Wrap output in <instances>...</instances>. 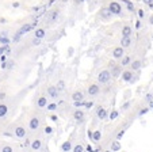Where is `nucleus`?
Instances as JSON below:
<instances>
[{
  "mask_svg": "<svg viewBox=\"0 0 153 152\" xmlns=\"http://www.w3.org/2000/svg\"><path fill=\"white\" fill-rule=\"evenodd\" d=\"M35 26H37V22H34V23H26V25H23V26H22L19 30H18L16 34H15L14 41H15V42H18V41L20 40V37H22V35L26 34V33H29L30 30H33Z\"/></svg>",
  "mask_w": 153,
  "mask_h": 152,
  "instance_id": "1",
  "label": "nucleus"
},
{
  "mask_svg": "<svg viewBox=\"0 0 153 152\" xmlns=\"http://www.w3.org/2000/svg\"><path fill=\"white\" fill-rule=\"evenodd\" d=\"M110 78H111L110 72L108 71H102L98 76V80H99V83H107V82L110 80Z\"/></svg>",
  "mask_w": 153,
  "mask_h": 152,
  "instance_id": "2",
  "label": "nucleus"
},
{
  "mask_svg": "<svg viewBox=\"0 0 153 152\" xmlns=\"http://www.w3.org/2000/svg\"><path fill=\"white\" fill-rule=\"evenodd\" d=\"M110 11L113 12L114 15H121V12H122V8H121V6H119V3H117V1H113V3H110Z\"/></svg>",
  "mask_w": 153,
  "mask_h": 152,
  "instance_id": "3",
  "label": "nucleus"
},
{
  "mask_svg": "<svg viewBox=\"0 0 153 152\" xmlns=\"http://www.w3.org/2000/svg\"><path fill=\"white\" fill-rule=\"evenodd\" d=\"M113 56H114V58H121L122 56H123V48H122V46L115 48L113 52Z\"/></svg>",
  "mask_w": 153,
  "mask_h": 152,
  "instance_id": "4",
  "label": "nucleus"
},
{
  "mask_svg": "<svg viewBox=\"0 0 153 152\" xmlns=\"http://www.w3.org/2000/svg\"><path fill=\"white\" fill-rule=\"evenodd\" d=\"M73 117H75V120L77 121V122H83L84 121V113L81 112V110H76L75 114H73Z\"/></svg>",
  "mask_w": 153,
  "mask_h": 152,
  "instance_id": "5",
  "label": "nucleus"
},
{
  "mask_svg": "<svg viewBox=\"0 0 153 152\" xmlns=\"http://www.w3.org/2000/svg\"><path fill=\"white\" fill-rule=\"evenodd\" d=\"M99 86L98 84H92V86H90L88 87V94L90 95H96V94H99Z\"/></svg>",
  "mask_w": 153,
  "mask_h": 152,
  "instance_id": "6",
  "label": "nucleus"
},
{
  "mask_svg": "<svg viewBox=\"0 0 153 152\" xmlns=\"http://www.w3.org/2000/svg\"><path fill=\"white\" fill-rule=\"evenodd\" d=\"M15 135L18 136V137H25V136H26V130H25V128L23 126H18L16 129H15Z\"/></svg>",
  "mask_w": 153,
  "mask_h": 152,
  "instance_id": "7",
  "label": "nucleus"
},
{
  "mask_svg": "<svg viewBox=\"0 0 153 152\" xmlns=\"http://www.w3.org/2000/svg\"><path fill=\"white\" fill-rule=\"evenodd\" d=\"M38 126H39V121H38V118H31V120H30V129L35 130V129H38Z\"/></svg>",
  "mask_w": 153,
  "mask_h": 152,
  "instance_id": "8",
  "label": "nucleus"
},
{
  "mask_svg": "<svg viewBox=\"0 0 153 152\" xmlns=\"http://www.w3.org/2000/svg\"><path fill=\"white\" fill-rule=\"evenodd\" d=\"M96 114H98V117L100 118V120H106L107 118V112L103 109V107H99L98 112H96Z\"/></svg>",
  "mask_w": 153,
  "mask_h": 152,
  "instance_id": "9",
  "label": "nucleus"
},
{
  "mask_svg": "<svg viewBox=\"0 0 153 152\" xmlns=\"http://www.w3.org/2000/svg\"><path fill=\"white\" fill-rule=\"evenodd\" d=\"M48 92H49V95H50L52 98H57V97H58V90H57V87H49Z\"/></svg>",
  "mask_w": 153,
  "mask_h": 152,
  "instance_id": "10",
  "label": "nucleus"
},
{
  "mask_svg": "<svg viewBox=\"0 0 153 152\" xmlns=\"http://www.w3.org/2000/svg\"><path fill=\"white\" fill-rule=\"evenodd\" d=\"M100 137H102L100 130H95V132H92V141L94 143H98V141L100 140Z\"/></svg>",
  "mask_w": 153,
  "mask_h": 152,
  "instance_id": "11",
  "label": "nucleus"
},
{
  "mask_svg": "<svg viewBox=\"0 0 153 152\" xmlns=\"http://www.w3.org/2000/svg\"><path fill=\"white\" fill-rule=\"evenodd\" d=\"M131 76H133V75H131L130 71H125L123 73H122V79H123L125 82H130L131 80Z\"/></svg>",
  "mask_w": 153,
  "mask_h": 152,
  "instance_id": "12",
  "label": "nucleus"
},
{
  "mask_svg": "<svg viewBox=\"0 0 153 152\" xmlns=\"http://www.w3.org/2000/svg\"><path fill=\"white\" fill-rule=\"evenodd\" d=\"M121 43H122V48H127V46H130V43H131V40H130V37H123Z\"/></svg>",
  "mask_w": 153,
  "mask_h": 152,
  "instance_id": "13",
  "label": "nucleus"
},
{
  "mask_svg": "<svg viewBox=\"0 0 153 152\" xmlns=\"http://www.w3.org/2000/svg\"><path fill=\"white\" fill-rule=\"evenodd\" d=\"M71 148H72V145H71V141H65V143L61 145V149H62V152H69Z\"/></svg>",
  "mask_w": 153,
  "mask_h": 152,
  "instance_id": "14",
  "label": "nucleus"
},
{
  "mask_svg": "<svg viewBox=\"0 0 153 152\" xmlns=\"http://www.w3.org/2000/svg\"><path fill=\"white\" fill-rule=\"evenodd\" d=\"M119 149H121V143H119L118 140L114 141V143L111 144V152H117V151H119Z\"/></svg>",
  "mask_w": 153,
  "mask_h": 152,
  "instance_id": "15",
  "label": "nucleus"
},
{
  "mask_svg": "<svg viewBox=\"0 0 153 152\" xmlns=\"http://www.w3.org/2000/svg\"><path fill=\"white\" fill-rule=\"evenodd\" d=\"M34 35H35V38H39V40H42V38L45 37V30H43V29H38V30H35Z\"/></svg>",
  "mask_w": 153,
  "mask_h": 152,
  "instance_id": "16",
  "label": "nucleus"
},
{
  "mask_svg": "<svg viewBox=\"0 0 153 152\" xmlns=\"http://www.w3.org/2000/svg\"><path fill=\"white\" fill-rule=\"evenodd\" d=\"M72 99L75 100V102H77V100H83V94H81L80 91H76V92H73V95H72Z\"/></svg>",
  "mask_w": 153,
  "mask_h": 152,
  "instance_id": "17",
  "label": "nucleus"
},
{
  "mask_svg": "<svg viewBox=\"0 0 153 152\" xmlns=\"http://www.w3.org/2000/svg\"><path fill=\"white\" fill-rule=\"evenodd\" d=\"M122 35H123V37H130V35H131V29H130L129 26H125L123 29H122Z\"/></svg>",
  "mask_w": 153,
  "mask_h": 152,
  "instance_id": "18",
  "label": "nucleus"
},
{
  "mask_svg": "<svg viewBox=\"0 0 153 152\" xmlns=\"http://www.w3.org/2000/svg\"><path fill=\"white\" fill-rule=\"evenodd\" d=\"M38 106L39 107H45L48 106V99L45 97H41L39 99H38Z\"/></svg>",
  "mask_w": 153,
  "mask_h": 152,
  "instance_id": "19",
  "label": "nucleus"
},
{
  "mask_svg": "<svg viewBox=\"0 0 153 152\" xmlns=\"http://www.w3.org/2000/svg\"><path fill=\"white\" fill-rule=\"evenodd\" d=\"M111 14H113V12L110 11V8H106V10H102V11H100V15H102V18H104V19H107V18L110 16Z\"/></svg>",
  "mask_w": 153,
  "mask_h": 152,
  "instance_id": "20",
  "label": "nucleus"
},
{
  "mask_svg": "<svg viewBox=\"0 0 153 152\" xmlns=\"http://www.w3.org/2000/svg\"><path fill=\"white\" fill-rule=\"evenodd\" d=\"M0 43H3V45H8L10 43V40L6 37V33L0 34Z\"/></svg>",
  "mask_w": 153,
  "mask_h": 152,
  "instance_id": "21",
  "label": "nucleus"
},
{
  "mask_svg": "<svg viewBox=\"0 0 153 152\" xmlns=\"http://www.w3.org/2000/svg\"><path fill=\"white\" fill-rule=\"evenodd\" d=\"M7 110H8V109H7L6 105H0V118L4 117V115L7 114Z\"/></svg>",
  "mask_w": 153,
  "mask_h": 152,
  "instance_id": "22",
  "label": "nucleus"
},
{
  "mask_svg": "<svg viewBox=\"0 0 153 152\" xmlns=\"http://www.w3.org/2000/svg\"><path fill=\"white\" fill-rule=\"evenodd\" d=\"M31 147H33V149H39L41 148V141L39 140H34L31 143Z\"/></svg>",
  "mask_w": 153,
  "mask_h": 152,
  "instance_id": "23",
  "label": "nucleus"
},
{
  "mask_svg": "<svg viewBox=\"0 0 153 152\" xmlns=\"http://www.w3.org/2000/svg\"><path fill=\"white\" fill-rule=\"evenodd\" d=\"M119 115L118 110H113V112L110 113V120H117V117Z\"/></svg>",
  "mask_w": 153,
  "mask_h": 152,
  "instance_id": "24",
  "label": "nucleus"
},
{
  "mask_svg": "<svg viewBox=\"0 0 153 152\" xmlns=\"http://www.w3.org/2000/svg\"><path fill=\"white\" fill-rule=\"evenodd\" d=\"M64 88H65V83H64L62 80H60V82H58V84H57V90H58V91H62Z\"/></svg>",
  "mask_w": 153,
  "mask_h": 152,
  "instance_id": "25",
  "label": "nucleus"
},
{
  "mask_svg": "<svg viewBox=\"0 0 153 152\" xmlns=\"http://www.w3.org/2000/svg\"><path fill=\"white\" fill-rule=\"evenodd\" d=\"M123 3H126V6H127V8H129V11H133V10H134V7H133V4H131V1H129V0H123Z\"/></svg>",
  "mask_w": 153,
  "mask_h": 152,
  "instance_id": "26",
  "label": "nucleus"
},
{
  "mask_svg": "<svg viewBox=\"0 0 153 152\" xmlns=\"http://www.w3.org/2000/svg\"><path fill=\"white\" fill-rule=\"evenodd\" d=\"M140 67H141L140 61H134V63L131 64V69H140Z\"/></svg>",
  "mask_w": 153,
  "mask_h": 152,
  "instance_id": "27",
  "label": "nucleus"
},
{
  "mask_svg": "<svg viewBox=\"0 0 153 152\" xmlns=\"http://www.w3.org/2000/svg\"><path fill=\"white\" fill-rule=\"evenodd\" d=\"M56 109H57V105H56V103L48 105V110H50V112H53V110H56Z\"/></svg>",
  "mask_w": 153,
  "mask_h": 152,
  "instance_id": "28",
  "label": "nucleus"
},
{
  "mask_svg": "<svg viewBox=\"0 0 153 152\" xmlns=\"http://www.w3.org/2000/svg\"><path fill=\"white\" fill-rule=\"evenodd\" d=\"M73 152H84V149L81 145H76L75 148H73Z\"/></svg>",
  "mask_w": 153,
  "mask_h": 152,
  "instance_id": "29",
  "label": "nucleus"
},
{
  "mask_svg": "<svg viewBox=\"0 0 153 152\" xmlns=\"http://www.w3.org/2000/svg\"><path fill=\"white\" fill-rule=\"evenodd\" d=\"M1 152H12V148L10 145H6V147L1 148Z\"/></svg>",
  "mask_w": 153,
  "mask_h": 152,
  "instance_id": "30",
  "label": "nucleus"
},
{
  "mask_svg": "<svg viewBox=\"0 0 153 152\" xmlns=\"http://www.w3.org/2000/svg\"><path fill=\"white\" fill-rule=\"evenodd\" d=\"M7 48H8V45H4V46H0V56L3 55L4 52L7 50Z\"/></svg>",
  "mask_w": 153,
  "mask_h": 152,
  "instance_id": "31",
  "label": "nucleus"
},
{
  "mask_svg": "<svg viewBox=\"0 0 153 152\" xmlns=\"http://www.w3.org/2000/svg\"><path fill=\"white\" fill-rule=\"evenodd\" d=\"M129 63H130V57H123V60H122V65H127Z\"/></svg>",
  "mask_w": 153,
  "mask_h": 152,
  "instance_id": "32",
  "label": "nucleus"
},
{
  "mask_svg": "<svg viewBox=\"0 0 153 152\" xmlns=\"http://www.w3.org/2000/svg\"><path fill=\"white\" fill-rule=\"evenodd\" d=\"M92 106H94L92 102H84V107H87V109H91Z\"/></svg>",
  "mask_w": 153,
  "mask_h": 152,
  "instance_id": "33",
  "label": "nucleus"
},
{
  "mask_svg": "<svg viewBox=\"0 0 153 152\" xmlns=\"http://www.w3.org/2000/svg\"><path fill=\"white\" fill-rule=\"evenodd\" d=\"M45 132H46V135H50V133L53 132V128H50V126H46V128H45Z\"/></svg>",
  "mask_w": 153,
  "mask_h": 152,
  "instance_id": "34",
  "label": "nucleus"
},
{
  "mask_svg": "<svg viewBox=\"0 0 153 152\" xmlns=\"http://www.w3.org/2000/svg\"><path fill=\"white\" fill-rule=\"evenodd\" d=\"M123 135H125V130H121V132L117 135V139H118V140H119V139H122V136H123Z\"/></svg>",
  "mask_w": 153,
  "mask_h": 152,
  "instance_id": "35",
  "label": "nucleus"
},
{
  "mask_svg": "<svg viewBox=\"0 0 153 152\" xmlns=\"http://www.w3.org/2000/svg\"><path fill=\"white\" fill-rule=\"evenodd\" d=\"M6 60H7V56L6 55H1V56H0V61H1V63H4Z\"/></svg>",
  "mask_w": 153,
  "mask_h": 152,
  "instance_id": "36",
  "label": "nucleus"
},
{
  "mask_svg": "<svg viewBox=\"0 0 153 152\" xmlns=\"http://www.w3.org/2000/svg\"><path fill=\"white\" fill-rule=\"evenodd\" d=\"M129 106H130V102H127V103H125L123 106H122V110H126V109H127V107H129Z\"/></svg>",
  "mask_w": 153,
  "mask_h": 152,
  "instance_id": "37",
  "label": "nucleus"
},
{
  "mask_svg": "<svg viewBox=\"0 0 153 152\" xmlns=\"http://www.w3.org/2000/svg\"><path fill=\"white\" fill-rule=\"evenodd\" d=\"M138 16L140 18H144V11H142V10H140V11H138Z\"/></svg>",
  "mask_w": 153,
  "mask_h": 152,
  "instance_id": "38",
  "label": "nucleus"
},
{
  "mask_svg": "<svg viewBox=\"0 0 153 152\" xmlns=\"http://www.w3.org/2000/svg\"><path fill=\"white\" fill-rule=\"evenodd\" d=\"M7 67H8V65H7V63H6V61H4V63H1V69H6Z\"/></svg>",
  "mask_w": 153,
  "mask_h": 152,
  "instance_id": "39",
  "label": "nucleus"
},
{
  "mask_svg": "<svg viewBox=\"0 0 153 152\" xmlns=\"http://www.w3.org/2000/svg\"><path fill=\"white\" fill-rule=\"evenodd\" d=\"M4 98H6V94H4V92H0V100L4 99Z\"/></svg>",
  "mask_w": 153,
  "mask_h": 152,
  "instance_id": "40",
  "label": "nucleus"
},
{
  "mask_svg": "<svg viewBox=\"0 0 153 152\" xmlns=\"http://www.w3.org/2000/svg\"><path fill=\"white\" fill-rule=\"evenodd\" d=\"M145 113H148V109H144V110H141V113H140V115H144Z\"/></svg>",
  "mask_w": 153,
  "mask_h": 152,
  "instance_id": "41",
  "label": "nucleus"
},
{
  "mask_svg": "<svg viewBox=\"0 0 153 152\" xmlns=\"http://www.w3.org/2000/svg\"><path fill=\"white\" fill-rule=\"evenodd\" d=\"M50 120H52V121H57V117H56V115H52V117H50Z\"/></svg>",
  "mask_w": 153,
  "mask_h": 152,
  "instance_id": "42",
  "label": "nucleus"
},
{
  "mask_svg": "<svg viewBox=\"0 0 153 152\" xmlns=\"http://www.w3.org/2000/svg\"><path fill=\"white\" fill-rule=\"evenodd\" d=\"M73 55V48H69V56Z\"/></svg>",
  "mask_w": 153,
  "mask_h": 152,
  "instance_id": "43",
  "label": "nucleus"
},
{
  "mask_svg": "<svg viewBox=\"0 0 153 152\" xmlns=\"http://www.w3.org/2000/svg\"><path fill=\"white\" fill-rule=\"evenodd\" d=\"M150 1H152V0H144V3H148V4H150V6H152V3H150Z\"/></svg>",
  "mask_w": 153,
  "mask_h": 152,
  "instance_id": "44",
  "label": "nucleus"
},
{
  "mask_svg": "<svg viewBox=\"0 0 153 152\" xmlns=\"http://www.w3.org/2000/svg\"><path fill=\"white\" fill-rule=\"evenodd\" d=\"M12 6H14L15 8H18V7H19V3H18V1H16V3H14V4H12Z\"/></svg>",
  "mask_w": 153,
  "mask_h": 152,
  "instance_id": "45",
  "label": "nucleus"
},
{
  "mask_svg": "<svg viewBox=\"0 0 153 152\" xmlns=\"http://www.w3.org/2000/svg\"><path fill=\"white\" fill-rule=\"evenodd\" d=\"M150 23H153V16H152V18H150Z\"/></svg>",
  "mask_w": 153,
  "mask_h": 152,
  "instance_id": "46",
  "label": "nucleus"
},
{
  "mask_svg": "<svg viewBox=\"0 0 153 152\" xmlns=\"http://www.w3.org/2000/svg\"><path fill=\"white\" fill-rule=\"evenodd\" d=\"M83 1H84V0H79V3H83Z\"/></svg>",
  "mask_w": 153,
  "mask_h": 152,
  "instance_id": "47",
  "label": "nucleus"
},
{
  "mask_svg": "<svg viewBox=\"0 0 153 152\" xmlns=\"http://www.w3.org/2000/svg\"><path fill=\"white\" fill-rule=\"evenodd\" d=\"M150 106H152V107H153V102H152V103H150Z\"/></svg>",
  "mask_w": 153,
  "mask_h": 152,
  "instance_id": "48",
  "label": "nucleus"
},
{
  "mask_svg": "<svg viewBox=\"0 0 153 152\" xmlns=\"http://www.w3.org/2000/svg\"><path fill=\"white\" fill-rule=\"evenodd\" d=\"M87 152H88V151H87Z\"/></svg>",
  "mask_w": 153,
  "mask_h": 152,
  "instance_id": "49",
  "label": "nucleus"
}]
</instances>
